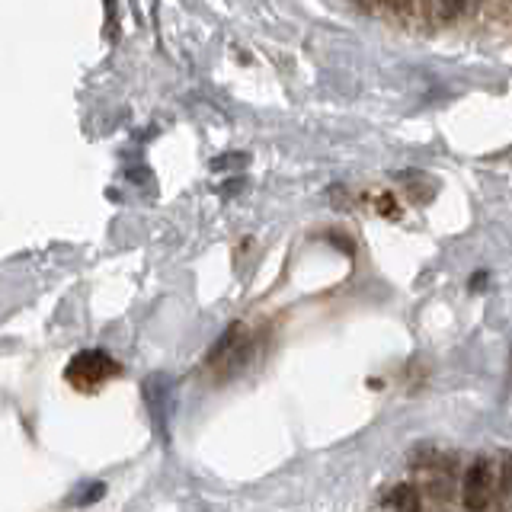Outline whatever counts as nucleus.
<instances>
[{"label": "nucleus", "instance_id": "f257e3e1", "mask_svg": "<svg viewBox=\"0 0 512 512\" xmlns=\"http://www.w3.org/2000/svg\"><path fill=\"white\" fill-rule=\"evenodd\" d=\"M253 352H256L253 333L244 324H231L228 330L221 333V340L212 349H208V356H205L208 378L218 381V384L237 378L250 365Z\"/></svg>", "mask_w": 512, "mask_h": 512}, {"label": "nucleus", "instance_id": "0eeeda50", "mask_svg": "<svg viewBox=\"0 0 512 512\" xmlns=\"http://www.w3.org/2000/svg\"><path fill=\"white\" fill-rule=\"evenodd\" d=\"M509 484H512V455L503 452V464H500V474H496V487L506 496L509 493Z\"/></svg>", "mask_w": 512, "mask_h": 512}, {"label": "nucleus", "instance_id": "6e6552de", "mask_svg": "<svg viewBox=\"0 0 512 512\" xmlns=\"http://www.w3.org/2000/svg\"><path fill=\"white\" fill-rule=\"evenodd\" d=\"M487 269H480V272H474V276H471V282H468V288H471V292H480V288H484L487 285Z\"/></svg>", "mask_w": 512, "mask_h": 512}, {"label": "nucleus", "instance_id": "39448f33", "mask_svg": "<svg viewBox=\"0 0 512 512\" xmlns=\"http://www.w3.org/2000/svg\"><path fill=\"white\" fill-rule=\"evenodd\" d=\"M391 506L397 512H420V493H416L413 484H400L391 493Z\"/></svg>", "mask_w": 512, "mask_h": 512}, {"label": "nucleus", "instance_id": "1a4fd4ad", "mask_svg": "<svg viewBox=\"0 0 512 512\" xmlns=\"http://www.w3.org/2000/svg\"><path fill=\"white\" fill-rule=\"evenodd\" d=\"M378 205H381V212L388 215V218H394V215H397V208H394L391 196H381V202H378Z\"/></svg>", "mask_w": 512, "mask_h": 512}, {"label": "nucleus", "instance_id": "20e7f679", "mask_svg": "<svg viewBox=\"0 0 512 512\" xmlns=\"http://www.w3.org/2000/svg\"><path fill=\"white\" fill-rule=\"evenodd\" d=\"M397 183L407 189V196L413 202H429L432 196H436V180H432L429 173L423 170H404V173H397Z\"/></svg>", "mask_w": 512, "mask_h": 512}, {"label": "nucleus", "instance_id": "f03ea898", "mask_svg": "<svg viewBox=\"0 0 512 512\" xmlns=\"http://www.w3.org/2000/svg\"><path fill=\"white\" fill-rule=\"evenodd\" d=\"M122 375L119 359H112L106 349H80L71 356V362L64 365V381L71 384L77 394H96L106 388L109 381H116Z\"/></svg>", "mask_w": 512, "mask_h": 512}, {"label": "nucleus", "instance_id": "7ed1b4c3", "mask_svg": "<svg viewBox=\"0 0 512 512\" xmlns=\"http://www.w3.org/2000/svg\"><path fill=\"white\" fill-rule=\"evenodd\" d=\"M493 487H496V474L490 468L487 458H477L468 474L461 480V500H464V509L471 512H484L490 506V496H493Z\"/></svg>", "mask_w": 512, "mask_h": 512}, {"label": "nucleus", "instance_id": "423d86ee", "mask_svg": "<svg viewBox=\"0 0 512 512\" xmlns=\"http://www.w3.org/2000/svg\"><path fill=\"white\" fill-rule=\"evenodd\" d=\"M474 4L477 0H439V13H442V20H458V16L468 13Z\"/></svg>", "mask_w": 512, "mask_h": 512}, {"label": "nucleus", "instance_id": "9d476101", "mask_svg": "<svg viewBox=\"0 0 512 512\" xmlns=\"http://www.w3.org/2000/svg\"><path fill=\"white\" fill-rule=\"evenodd\" d=\"M388 4H391V7H397V10H400V7H407V0H388Z\"/></svg>", "mask_w": 512, "mask_h": 512}]
</instances>
